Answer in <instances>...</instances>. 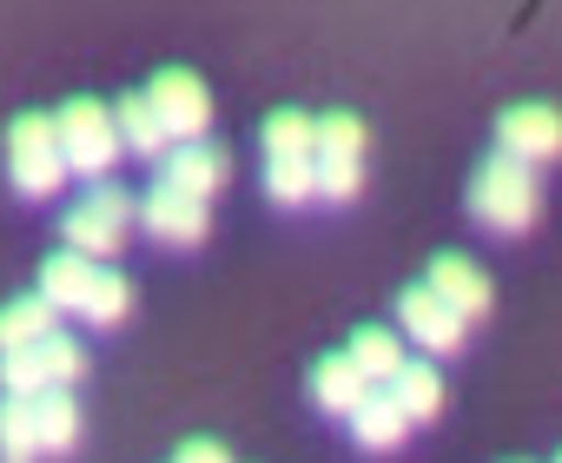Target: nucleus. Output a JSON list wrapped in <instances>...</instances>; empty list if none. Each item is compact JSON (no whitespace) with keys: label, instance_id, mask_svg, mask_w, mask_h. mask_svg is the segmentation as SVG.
I'll list each match as a JSON object with an SVG mask.
<instances>
[{"label":"nucleus","instance_id":"obj_1","mask_svg":"<svg viewBox=\"0 0 562 463\" xmlns=\"http://www.w3.org/2000/svg\"><path fill=\"white\" fill-rule=\"evenodd\" d=\"M265 192L278 205H305L318 199V120L299 106H278L265 120Z\"/></svg>","mask_w":562,"mask_h":463},{"label":"nucleus","instance_id":"obj_2","mask_svg":"<svg viewBox=\"0 0 562 463\" xmlns=\"http://www.w3.org/2000/svg\"><path fill=\"white\" fill-rule=\"evenodd\" d=\"M536 212H542L536 166H522V159H509V153H496V159L476 166V179H470V218H476V225L516 239V232L536 225Z\"/></svg>","mask_w":562,"mask_h":463},{"label":"nucleus","instance_id":"obj_3","mask_svg":"<svg viewBox=\"0 0 562 463\" xmlns=\"http://www.w3.org/2000/svg\"><path fill=\"white\" fill-rule=\"evenodd\" d=\"M133 218H139V199H133L126 185L100 179V185H93L80 205H67L60 232H67V246H74V252H87V259H113V252L126 246Z\"/></svg>","mask_w":562,"mask_h":463},{"label":"nucleus","instance_id":"obj_4","mask_svg":"<svg viewBox=\"0 0 562 463\" xmlns=\"http://www.w3.org/2000/svg\"><path fill=\"white\" fill-rule=\"evenodd\" d=\"M67 172H74V166H67V153H60L54 113H21V120L8 126V179H14V192L47 199V192H60Z\"/></svg>","mask_w":562,"mask_h":463},{"label":"nucleus","instance_id":"obj_5","mask_svg":"<svg viewBox=\"0 0 562 463\" xmlns=\"http://www.w3.org/2000/svg\"><path fill=\"white\" fill-rule=\"evenodd\" d=\"M54 126H60V153H67V166L87 172V179H106L113 159L126 153L120 120H113V106H100V100H67V106L54 113Z\"/></svg>","mask_w":562,"mask_h":463},{"label":"nucleus","instance_id":"obj_6","mask_svg":"<svg viewBox=\"0 0 562 463\" xmlns=\"http://www.w3.org/2000/svg\"><path fill=\"white\" fill-rule=\"evenodd\" d=\"M364 185V120L358 113H325L318 120V199H358Z\"/></svg>","mask_w":562,"mask_h":463},{"label":"nucleus","instance_id":"obj_7","mask_svg":"<svg viewBox=\"0 0 562 463\" xmlns=\"http://www.w3.org/2000/svg\"><path fill=\"white\" fill-rule=\"evenodd\" d=\"M139 225H146V239H159V246H205L212 212H205V199H192V192H179V185L159 179L139 199Z\"/></svg>","mask_w":562,"mask_h":463},{"label":"nucleus","instance_id":"obj_8","mask_svg":"<svg viewBox=\"0 0 562 463\" xmlns=\"http://www.w3.org/2000/svg\"><path fill=\"white\" fill-rule=\"evenodd\" d=\"M146 100H153V113L166 120V133H172V139H205V126H212V93H205V80H199V74L166 67V74H153Z\"/></svg>","mask_w":562,"mask_h":463},{"label":"nucleus","instance_id":"obj_9","mask_svg":"<svg viewBox=\"0 0 562 463\" xmlns=\"http://www.w3.org/2000/svg\"><path fill=\"white\" fill-rule=\"evenodd\" d=\"M496 153H509V159H522V166H549V159H562V113L542 106V100H529V106H503V120H496Z\"/></svg>","mask_w":562,"mask_h":463},{"label":"nucleus","instance_id":"obj_10","mask_svg":"<svg viewBox=\"0 0 562 463\" xmlns=\"http://www.w3.org/2000/svg\"><path fill=\"white\" fill-rule=\"evenodd\" d=\"M397 318H404V331L417 338V351H457V345H463V325H470L430 279H424V285H404Z\"/></svg>","mask_w":562,"mask_h":463},{"label":"nucleus","instance_id":"obj_11","mask_svg":"<svg viewBox=\"0 0 562 463\" xmlns=\"http://www.w3.org/2000/svg\"><path fill=\"white\" fill-rule=\"evenodd\" d=\"M159 179L179 185V192H192V199H212V192H225L232 159H225V146H212V139H172L166 159H159Z\"/></svg>","mask_w":562,"mask_h":463},{"label":"nucleus","instance_id":"obj_12","mask_svg":"<svg viewBox=\"0 0 562 463\" xmlns=\"http://www.w3.org/2000/svg\"><path fill=\"white\" fill-rule=\"evenodd\" d=\"M430 285L463 312V318H483L490 312V272L476 266V259H463V252H443V259H430Z\"/></svg>","mask_w":562,"mask_h":463},{"label":"nucleus","instance_id":"obj_13","mask_svg":"<svg viewBox=\"0 0 562 463\" xmlns=\"http://www.w3.org/2000/svg\"><path fill=\"white\" fill-rule=\"evenodd\" d=\"M34 437H41V456H67L80 443V404H74V384H47L34 391Z\"/></svg>","mask_w":562,"mask_h":463},{"label":"nucleus","instance_id":"obj_14","mask_svg":"<svg viewBox=\"0 0 562 463\" xmlns=\"http://www.w3.org/2000/svg\"><path fill=\"white\" fill-rule=\"evenodd\" d=\"M364 391H371V377L351 364V351H331V358L312 364V397H318L331 417H351V410L364 404Z\"/></svg>","mask_w":562,"mask_h":463},{"label":"nucleus","instance_id":"obj_15","mask_svg":"<svg viewBox=\"0 0 562 463\" xmlns=\"http://www.w3.org/2000/svg\"><path fill=\"white\" fill-rule=\"evenodd\" d=\"M404 430H411V417H404V404L391 397V384H371L364 404L351 410V437H358L364 450H391V443H404Z\"/></svg>","mask_w":562,"mask_h":463},{"label":"nucleus","instance_id":"obj_16","mask_svg":"<svg viewBox=\"0 0 562 463\" xmlns=\"http://www.w3.org/2000/svg\"><path fill=\"white\" fill-rule=\"evenodd\" d=\"M113 120H120V139H126V153H139V159H166L172 133H166V120L153 113V100H146V93H126V100L113 106Z\"/></svg>","mask_w":562,"mask_h":463},{"label":"nucleus","instance_id":"obj_17","mask_svg":"<svg viewBox=\"0 0 562 463\" xmlns=\"http://www.w3.org/2000/svg\"><path fill=\"white\" fill-rule=\"evenodd\" d=\"M93 272H100V259H87V252H54L47 266H41V298H54L60 312H80V298H87V285H93Z\"/></svg>","mask_w":562,"mask_h":463},{"label":"nucleus","instance_id":"obj_18","mask_svg":"<svg viewBox=\"0 0 562 463\" xmlns=\"http://www.w3.org/2000/svg\"><path fill=\"white\" fill-rule=\"evenodd\" d=\"M391 397L404 404V417L411 424H430L437 410H443V377H437V364H397V377H391Z\"/></svg>","mask_w":562,"mask_h":463},{"label":"nucleus","instance_id":"obj_19","mask_svg":"<svg viewBox=\"0 0 562 463\" xmlns=\"http://www.w3.org/2000/svg\"><path fill=\"white\" fill-rule=\"evenodd\" d=\"M41 456V437H34V397L8 391L0 404V463H34Z\"/></svg>","mask_w":562,"mask_h":463},{"label":"nucleus","instance_id":"obj_20","mask_svg":"<svg viewBox=\"0 0 562 463\" xmlns=\"http://www.w3.org/2000/svg\"><path fill=\"white\" fill-rule=\"evenodd\" d=\"M345 351H351V364H358L371 384H391V377H397V364H404V345H397L384 325H364V331H351V345H345Z\"/></svg>","mask_w":562,"mask_h":463},{"label":"nucleus","instance_id":"obj_21","mask_svg":"<svg viewBox=\"0 0 562 463\" xmlns=\"http://www.w3.org/2000/svg\"><path fill=\"white\" fill-rule=\"evenodd\" d=\"M54 298H14L8 312H0V351H14V345H41L47 331H60L54 325Z\"/></svg>","mask_w":562,"mask_h":463},{"label":"nucleus","instance_id":"obj_22","mask_svg":"<svg viewBox=\"0 0 562 463\" xmlns=\"http://www.w3.org/2000/svg\"><path fill=\"white\" fill-rule=\"evenodd\" d=\"M126 312H133V285H126L113 266H100L93 285H87V298H80V318H87V325H120Z\"/></svg>","mask_w":562,"mask_h":463},{"label":"nucleus","instance_id":"obj_23","mask_svg":"<svg viewBox=\"0 0 562 463\" xmlns=\"http://www.w3.org/2000/svg\"><path fill=\"white\" fill-rule=\"evenodd\" d=\"M0 384H8V391H21V397L47 391V384H54V371H47L41 345H14V351H0Z\"/></svg>","mask_w":562,"mask_h":463},{"label":"nucleus","instance_id":"obj_24","mask_svg":"<svg viewBox=\"0 0 562 463\" xmlns=\"http://www.w3.org/2000/svg\"><path fill=\"white\" fill-rule=\"evenodd\" d=\"M41 358H47L54 384H80V371H87V351H80V338H67V331H47V338H41Z\"/></svg>","mask_w":562,"mask_h":463},{"label":"nucleus","instance_id":"obj_25","mask_svg":"<svg viewBox=\"0 0 562 463\" xmlns=\"http://www.w3.org/2000/svg\"><path fill=\"white\" fill-rule=\"evenodd\" d=\"M172 463H232V456H225V443L192 437V443H179V450H172Z\"/></svg>","mask_w":562,"mask_h":463}]
</instances>
